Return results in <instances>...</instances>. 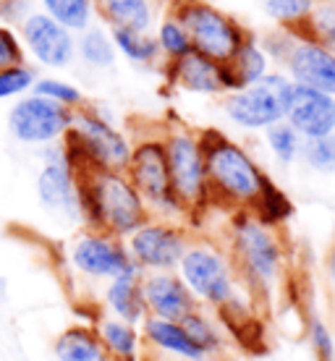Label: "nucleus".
<instances>
[{
  "instance_id": "nucleus-1",
  "label": "nucleus",
  "mask_w": 335,
  "mask_h": 361,
  "mask_svg": "<svg viewBox=\"0 0 335 361\" xmlns=\"http://www.w3.org/2000/svg\"><path fill=\"white\" fill-rule=\"evenodd\" d=\"M226 252L241 288L254 304L275 296L286 278V246L275 226L254 212H236L228 228Z\"/></svg>"
},
{
  "instance_id": "nucleus-2",
  "label": "nucleus",
  "mask_w": 335,
  "mask_h": 361,
  "mask_svg": "<svg viewBox=\"0 0 335 361\" xmlns=\"http://www.w3.org/2000/svg\"><path fill=\"white\" fill-rule=\"evenodd\" d=\"M176 275L181 278L197 307L215 312L220 322H228L231 317L238 319L252 317L254 301L236 278L226 246L207 238H191Z\"/></svg>"
},
{
  "instance_id": "nucleus-3",
  "label": "nucleus",
  "mask_w": 335,
  "mask_h": 361,
  "mask_svg": "<svg viewBox=\"0 0 335 361\" xmlns=\"http://www.w3.org/2000/svg\"><path fill=\"white\" fill-rule=\"evenodd\" d=\"M76 180H79L82 220L90 231H100L118 241H126L136 228H142L152 217L126 173L79 171Z\"/></svg>"
},
{
  "instance_id": "nucleus-4",
  "label": "nucleus",
  "mask_w": 335,
  "mask_h": 361,
  "mask_svg": "<svg viewBox=\"0 0 335 361\" xmlns=\"http://www.w3.org/2000/svg\"><path fill=\"white\" fill-rule=\"evenodd\" d=\"M200 142L207 168L209 199L238 212H257L270 178L254 163L252 154L220 131H202Z\"/></svg>"
},
{
  "instance_id": "nucleus-5",
  "label": "nucleus",
  "mask_w": 335,
  "mask_h": 361,
  "mask_svg": "<svg viewBox=\"0 0 335 361\" xmlns=\"http://www.w3.org/2000/svg\"><path fill=\"white\" fill-rule=\"evenodd\" d=\"M68 163L79 171H116L126 173L131 157V142L121 134L108 118H102L97 108L82 105L73 110L71 131L63 139Z\"/></svg>"
},
{
  "instance_id": "nucleus-6",
  "label": "nucleus",
  "mask_w": 335,
  "mask_h": 361,
  "mask_svg": "<svg viewBox=\"0 0 335 361\" xmlns=\"http://www.w3.org/2000/svg\"><path fill=\"white\" fill-rule=\"evenodd\" d=\"M126 176L139 191V197L145 199L150 215H157L160 220H173V223H178V217H189L173 191L163 139L136 142L131 147Z\"/></svg>"
},
{
  "instance_id": "nucleus-7",
  "label": "nucleus",
  "mask_w": 335,
  "mask_h": 361,
  "mask_svg": "<svg viewBox=\"0 0 335 361\" xmlns=\"http://www.w3.org/2000/svg\"><path fill=\"white\" fill-rule=\"evenodd\" d=\"M293 82L283 71H270L260 82L231 92L223 99V113L231 123L246 131H264L286 121Z\"/></svg>"
},
{
  "instance_id": "nucleus-8",
  "label": "nucleus",
  "mask_w": 335,
  "mask_h": 361,
  "mask_svg": "<svg viewBox=\"0 0 335 361\" xmlns=\"http://www.w3.org/2000/svg\"><path fill=\"white\" fill-rule=\"evenodd\" d=\"M176 21L181 24L186 37H189L191 53L205 55L220 66L231 61V55L249 37L233 18H228L218 8H212L207 3H197V0L181 3L176 11Z\"/></svg>"
},
{
  "instance_id": "nucleus-9",
  "label": "nucleus",
  "mask_w": 335,
  "mask_h": 361,
  "mask_svg": "<svg viewBox=\"0 0 335 361\" xmlns=\"http://www.w3.org/2000/svg\"><path fill=\"white\" fill-rule=\"evenodd\" d=\"M163 145L173 191L186 209V215L205 209L209 202V186L200 136L194 131H186V128H173L163 139Z\"/></svg>"
},
{
  "instance_id": "nucleus-10",
  "label": "nucleus",
  "mask_w": 335,
  "mask_h": 361,
  "mask_svg": "<svg viewBox=\"0 0 335 361\" xmlns=\"http://www.w3.org/2000/svg\"><path fill=\"white\" fill-rule=\"evenodd\" d=\"M123 244L128 249V257L142 272H176L191 244V233L189 228L173 220L150 217Z\"/></svg>"
},
{
  "instance_id": "nucleus-11",
  "label": "nucleus",
  "mask_w": 335,
  "mask_h": 361,
  "mask_svg": "<svg viewBox=\"0 0 335 361\" xmlns=\"http://www.w3.org/2000/svg\"><path fill=\"white\" fill-rule=\"evenodd\" d=\"M73 110L58 105L53 99H45L39 94L18 97L8 110V131L21 145L45 147L53 142H63L71 131Z\"/></svg>"
},
{
  "instance_id": "nucleus-12",
  "label": "nucleus",
  "mask_w": 335,
  "mask_h": 361,
  "mask_svg": "<svg viewBox=\"0 0 335 361\" xmlns=\"http://www.w3.org/2000/svg\"><path fill=\"white\" fill-rule=\"evenodd\" d=\"M42 171L37 176V199L45 212L63 220H82V202H79V180L68 163L63 142L42 147Z\"/></svg>"
},
{
  "instance_id": "nucleus-13",
  "label": "nucleus",
  "mask_w": 335,
  "mask_h": 361,
  "mask_svg": "<svg viewBox=\"0 0 335 361\" xmlns=\"http://www.w3.org/2000/svg\"><path fill=\"white\" fill-rule=\"evenodd\" d=\"M68 264L76 275L87 280H108L118 278L128 270H136L134 259L128 257V249L123 241L100 231H82L68 244Z\"/></svg>"
},
{
  "instance_id": "nucleus-14",
  "label": "nucleus",
  "mask_w": 335,
  "mask_h": 361,
  "mask_svg": "<svg viewBox=\"0 0 335 361\" xmlns=\"http://www.w3.org/2000/svg\"><path fill=\"white\" fill-rule=\"evenodd\" d=\"M278 63H283V73L296 87L317 90L335 97V53L325 50L322 45L301 35H293Z\"/></svg>"
},
{
  "instance_id": "nucleus-15",
  "label": "nucleus",
  "mask_w": 335,
  "mask_h": 361,
  "mask_svg": "<svg viewBox=\"0 0 335 361\" xmlns=\"http://www.w3.org/2000/svg\"><path fill=\"white\" fill-rule=\"evenodd\" d=\"M21 37L27 53L47 68H66L76 55L73 35L47 13H29L21 24Z\"/></svg>"
},
{
  "instance_id": "nucleus-16",
  "label": "nucleus",
  "mask_w": 335,
  "mask_h": 361,
  "mask_svg": "<svg viewBox=\"0 0 335 361\" xmlns=\"http://www.w3.org/2000/svg\"><path fill=\"white\" fill-rule=\"evenodd\" d=\"M286 123L301 139H319V136L335 134V97L293 84Z\"/></svg>"
},
{
  "instance_id": "nucleus-17",
  "label": "nucleus",
  "mask_w": 335,
  "mask_h": 361,
  "mask_svg": "<svg viewBox=\"0 0 335 361\" xmlns=\"http://www.w3.org/2000/svg\"><path fill=\"white\" fill-rule=\"evenodd\" d=\"M139 286H142V301L150 317L181 322L191 309H197V301L191 298L176 272H145Z\"/></svg>"
},
{
  "instance_id": "nucleus-18",
  "label": "nucleus",
  "mask_w": 335,
  "mask_h": 361,
  "mask_svg": "<svg viewBox=\"0 0 335 361\" xmlns=\"http://www.w3.org/2000/svg\"><path fill=\"white\" fill-rule=\"evenodd\" d=\"M142 341H145V356H163V361H197L205 353L194 345L181 322L160 319V317H147L139 325Z\"/></svg>"
},
{
  "instance_id": "nucleus-19",
  "label": "nucleus",
  "mask_w": 335,
  "mask_h": 361,
  "mask_svg": "<svg viewBox=\"0 0 335 361\" xmlns=\"http://www.w3.org/2000/svg\"><path fill=\"white\" fill-rule=\"evenodd\" d=\"M165 73L176 90L191 92V94H226L220 63L200 53H189L178 61H171Z\"/></svg>"
},
{
  "instance_id": "nucleus-20",
  "label": "nucleus",
  "mask_w": 335,
  "mask_h": 361,
  "mask_svg": "<svg viewBox=\"0 0 335 361\" xmlns=\"http://www.w3.org/2000/svg\"><path fill=\"white\" fill-rule=\"evenodd\" d=\"M142 275L145 272L139 270H128L118 278L108 280L105 288H102V304H105V314L118 317L128 325H142L147 317L145 301H142Z\"/></svg>"
},
{
  "instance_id": "nucleus-21",
  "label": "nucleus",
  "mask_w": 335,
  "mask_h": 361,
  "mask_svg": "<svg viewBox=\"0 0 335 361\" xmlns=\"http://www.w3.org/2000/svg\"><path fill=\"white\" fill-rule=\"evenodd\" d=\"M220 71H223L226 94H231V92L244 90L249 84L260 82L262 76H267L270 73V58L254 37H246L241 47L231 55V61L220 66Z\"/></svg>"
},
{
  "instance_id": "nucleus-22",
  "label": "nucleus",
  "mask_w": 335,
  "mask_h": 361,
  "mask_svg": "<svg viewBox=\"0 0 335 361\" xmlns=\"http://www.w3.org/2000/svg\"><path fill=\"white\" fill-rule=\"evenodd\" d=\"M95 333L100 338L102 348L113 361H139L145 359V341L136 325H128L118 317H110L102 312L100 317H95Z\"/></svg>"
},
{
  "instance_id": "nucleus-23",
  "label": "nucleus",
  "mask_w": 335,
  "mask_h": 361,
  "mask_svg": "<svg viewBox=\"0 0 335 361\" xmlns=\"http://www.w3.org/2000/svg\"><path fill=\"white\" fill-rule=\"evenodd\" d=\"M181 327L205 356L220 359L228 351V333L215 312H209L205 307L191 309L189 314L181 319Z\"/></svg>"
},
{
  "instance_id": "nucleus-24",
  "label": "nucleus",
  "mask_w": 335,
  "mask_h": 361,
  "mask_svg": "<svg viewBox=\"0 0 335 361\" xmlns=\"http://www.w3.org/2000/svg\"><path fill=\"white\" fill-rule=\"evenodd\" d=\"M55 361H113L92 325H71L53 341Z\"/></svg>"
},
{
  "instance_id": "nucleus-25",
  "label": "nucleus",
  "mask_w": 335,
  "mask_h": 361,
  "mask_svg": "<svg viewBox=\"0 0 335 361\" xmlns=\"http://www.w3.org/2000/svg\"><path fill=\"white\" fill-rule=\"evenodd\" d=\"M102 13L108 16L110 27L150 32L152 8L150 0H102Z\"/></svg>"
},
{
  "instance_id": "nucleus-26",
  "label": "nucleus",
  "mask_w": 335,
  "mask_h": 361,
  "mask_svg": "<svg viewBox=\"0 0 335 361\" xmlns=\"http://www.w3.org/2000/svg\"><path fill=\"white\" fill-rule=\"evenodd\" d=\"M110 39L121 55H126L131 63L139 66H152L160 58V47L157 39L150 37L147 32H134V29H110Z\"/></svg>"
},
{
  "instance_id": "nucleus-27",
  "label": "nucleus",
  "mask_w": 335,
  "mask_h": 361,
  "mask_svg": "<svg viewBox=\"0 0 335 361\" xmlns=\"http://www.w3.org/2000/svg\"><path fill=\"white\" fill-rule=\"evenodd\" d=\"M76 53L90 68H97V71L116 66V45H113L108 32L100 27L84 29L79 42H76Z\"/></svg>"
},
{
  "instance_id": "nucleus-28",
  "label": "nucleus",
  "mask_w": 335,
  "mask_h": 361,
  "mask_svg": "<svg viewBox=\"0 0 335 361\" xmlns=\"http://www.w3.org/2000/svg\"><path fill=\"white\" fill-rule=\"evenodd\" d=\"M45 13L68 32H84L92 27V0H42Z\"/></svg>"
},
{
  "instance_id": "nucleus-29",
  "label": "nucleus",
  "mask_w": 335,
  "mask_h": 361,
  "mask_svg": "<svg viewBox=\"0 0 335 361\" xmlns=\"http://www.w3.org/2000/svg\"><path fill=\"white\" fill-rule=\"evenodd\" d=\"M296 32L335 53V6L333 3H315L312 13Z\"/></svg>"
},
{
  "instance_id": "nucleus-30",
  "label": "nucleus",
  "mask_w": 335,
  "mask_h": 361,
  "mask_svg": "<svg viewBox=\"0 0 335 361\" xmlns=\"http://www.w3.org/2000/svg\"><path fill=\"white\" fill-rule=\"evenodd\" d=\"M264 142L270 147L272 157L281 165L296 163L301 154V145H304V139H301L286 121H281V123H275V126H270V128H264Z\"/></svg>"
},
{
  "instance_id": "nucleus-31",
  "label": "nucleus",
  "mask_w": 335,
  "mask_h": 361,
  "mask_svg": "<svg viewBox=\"0 0 335 361\" xmlns=\"http://www.w3.org/2000/svg\"><path fill=\"white\" fill-rule=\"evenodd\" d=\"M262 8L270 18H275L283 29H296L307 21V16L315 8V0H262Z\"/></svg>"
},
{
  "instance_id": "nucleus-32",
  "label": "nucleus",
  "mask_w": 335,
  "mask_h": 361,
  "mask_svg": "<svg viewBox=\"0 0 335 361\" xmlns=\"http://www.w3.org/2000/svg\"><path fill=\"white\" fill-rule=\"evenodd\" d=\"M301 160L309 171L333 176L335 173V134L319 136V139H304L301 145Z\"/></svg>"
},
{
  "instance_id": "nucleus-33",
  "label": "nucleus",
  "mask_w": 335,
  "mask_h": 361,
  "mask_svg": "<svg viewBox=\"0 0 335 361\" xmlns=\"http://www.w3.org/2000/svg\"><path fill=\"white\" fill-rule=\"evenodd\" d=\"M32 94H39L45 99H53L58 105H63L68 110H79L84 105V94L82 90L71 82H63V79H55V76H37L35 87H32Z\"/></svg>"
},
{
  "instance_id": "nucleus-34",
  "label": "nucleus",
  "mask_w": 335,
  "mask_h": 361,
  "mask_svg": "<svg viewBox=\"0 0 335 361\" xmlns=\"http://www.w3.org/2000/svg\"><path fill=\"white\" fill-rule=\"evenodd\" d=\"M157 47H160V55H165L168 58V63L171 61H178V58H183V55L191 53V45H189V37H186V32H183V27L176 21V16L165 18L163 24H160V29H157Z\"/></svg>"
},
{
  "instance_id": "nucleus-35",
  "label": "nucleus",
  "mask_w": 335,
  "mask_h": 361,
  "mask_svg": "<svg viewBox=\"0 0 335 361\" xmlns=\"http://www.w3.org/2000/svg\"><path fill=\"white\" fill-rule=\"evenodd\" d=\"M35 82H37V73L27 63L0 68V99L27 97L29 92H32V87H35Z\"/></svg>"
},
{
  "instance_id": "nucleus-36",
  "label": "nucleus",
  "mask_w": 335,
  "mask_h": 361,
  "mask_svg": "<svg viewBox=\"0 0 335 361\" xmlns=\"http://www.w3.org/2000/svg\"><path fill=\"white\" fill-rule=\"evenodd\" d=\"M307 341L317 361H335V335H333V330H330V325H327L319 314L309 317Z\"/></svg>"
},
{
  "instance_id": "nucleus-37",
  "label": "nucleus",
  "mask_w": 335,
  "mask_h": 361,
  "mask_svg": "<svg viewBox=\"0 0 335 361\" xmlns=\"http://www.w3.org/2000/svg\"><path fill=\"white\" fill-rule=\"evenodd\" d=\"M24 63V45L8 27H0V68Z\"/></svg>"
},
{
  "instance_id": "nucleus-38",
  "label": "nucleus",
  "mask_w": 335,
  "mask_h": 361,
  "mask_svg": "<svg viewBox=\"0 0 335 361\" xmlns=\"http://www.w3.org/2000/svg\"><path fill=\"white\" fill-rule=\"evenodd\" d=\"M322 272H325L327 288L335 293V238L330 241V246L325 249V259H322Z\"/></svg>"
},
{
  "instance_id": "nucleus-39",
  "label": "nucleus",
  "mask_w": 335,
  "mask_h": 361,
  "mask_svg": "<svg viewBox=\"0 0 335 361\" xmlns=\"http://www.w3.org/2000/svg\"><path fill=\"white\" fill-rule=\"evenodd\" d=\"M322 3H333V6H335V0H322Z\"/></svg>"
},
{
  "instance_id": "nucleus-40",
  "label": "nucleus",
  "mask_w": 335,
  "mask_h": 361,
  "mask_svg": "<svg viewBox=\"0 0 335 361\" xmlns=\"http://www.w3.org/2000/svg\"><path fill=\"white\" fill-rule=\"evenodd\" d=\"M16 361H27V359H16Z\"/></svg>"
},
{
  "instance_id": "nucleus-41",
  "label": "nucleus",
  "mask_w": 335,
  "mask_h": 361,
  "mask_svg": "<svg viewBox=\"0 0 335 361\" xmlns=\"http://www.w3.org/2000/svg\"><path fill=\"white\" fill-rule=\"evenodd\" d=\"M139 361H147V359H139Z\"/></svg>"
}]
</instances>
